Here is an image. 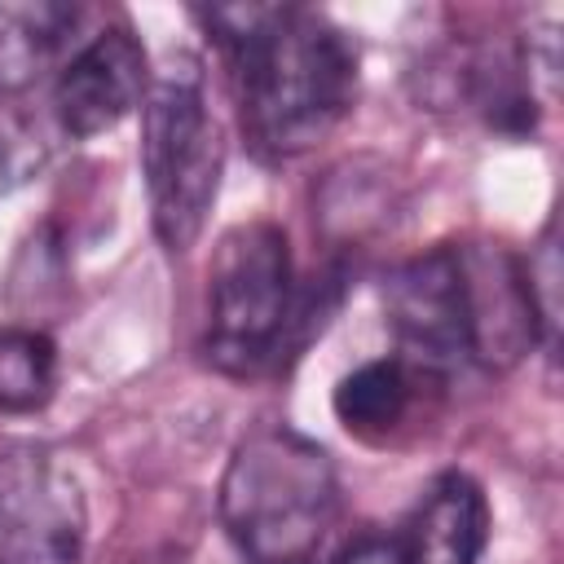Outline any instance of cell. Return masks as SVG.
<instances>
[{
    "label": "cell",
    "instance_id": "cell-1",
    "mask_svg": "<svg viewBox=\"0 0 564 564\" xmlns=\"http://www.w3.org/2000/svg\"><path fill=\"white\" fill-rule=\"evenodd\" d=\"M225 48L251 145L291 159L326 141L357 97L352 40L313 9L229 4L198 13Z\"/></svg>",
    "mask_w": 564,
    "mask_h": 564
},
{
    "label": "cell",
    "instance_id": "cell-2",
    "mask_svg": "<svg viewBox=\"0 0 564 564\" xmlns=\"http://www.w3.org/2000/svg\"><path fill=\"white\" fill-rule=\"evenodd\" d=\"M339 516L330 454L291 432H251L220 480V520L247 564H317Z\"/></svg>",
    "mask_w": 564,
    "mask_h": 564
},
{
    "label": "cell",
    "instance_id": "cell-3",
    "mask_svg": "<svg viewBox=\"0 0 564 564\" xmlns=\"http://www.w3.org/2000/svg\"><path fill=\"white\" fill-rule=\"evenodd\" d=\"M141 167L159 242L167 251H189L207 225L225 172L220 123L207 106L194 57H172L159 75H150L141 101Z\"/></svg>",
    "mask_w": 564,
    "mask_h": 564
},
{
    "label": "cell",
    "instance_id": "cell-4",
    "mask_svg": "<svg viewBox=\"0 0 564 564\" xmlns=\"http://www.w3.org/2000/svg\"><path fill=\"white\" fill-rule=\"evenodd\" d=\"M295 317L300 304L286 234L273 220L234 225L216 242L207 273V361L225 375H256L282 352Z\"/></svg>",
    "mask_w": 564,
    "mask_h": 564
},
{
    "label": "cell",
    "instance_id": "cell-5",
    "mask_svg": "<svg viewBox=\"0 0 564 564\" xmlns=\"http://www.w3.org/2000/svg\"><path fill=\"white\" fill-rule=\"evenodd\" d=\"M88 502L79 476L40 445L0 454V564H79Z\"/></svg>",
    "mask_w": 564,
    "mask_h": 564
},
{
    "label": "cell",
    "instance_id": "cell-6",
    "mask_svg": "<svg viewBox=\"0 0 564 564\" xmlns=\"http://www.w3.org/2000/svg\"><path fill=\"white\" fill-rule=\"evenodd\" d=\"M383 308L397 335V352L414 375L427 379L467 361V308L454 247H432L392 269Z\"/></svg>",
    "mask_w": 564,
    "mask_h": 564
},
{
    "label": "cell",
    "instance_id": "cell-7",
    "mask_svg": "<svg viewBox=\"0 0 564 564\" xmlns=\"http://www.w3.org/2000/svg\"><path fill=\"white\" fill-rule=\"evenodd\" d=\"M467 308V361L489 370L516 366L542 335L524 260L502 242H463L454 247Z\"/></svg>",
    "mask_w": 564,
    "mask_h": 564
},
{
    "label": "cell",
    "instance_id": "cell-8",
    "mask_svg": "<svg viewBox=\"0 0 564 564\" xmlns=\"http://www.w3.org/2000/svg\"><path fill=\"white\" fill-rule=\"evenodd\" d=\"M145 88H150L145 48L128 26H106L88 44H79V53L62 66L53 84V110L62 132L84 141L119 128L145 101Z\"/></svg>",
    "mask_w": 564,
    "mask_h": 564
},
{
    "label": "cell",
    "instance_id": "cell-9",
    "mask_svg": "<svg viewBox=\"0 0 564 564\" xmlns=\"http://www.w3.org/2000/svg\"><path fill=\"white\" fill-rule=\"evenodd\" d=\"M485 546H489V502L480 485L463 471L436 476L397 538L405 564H476Z\"/></svg>",
    "mask_w": 564,
    "mask_h": 564
},
{
    "label": "cell",
    "instance_id": "cell-10",
    "mask_svg": "<svg viewBox=\"0 0 564 564\" xmlns=\"http://www.w3.org/2000/svg\"><path fill=\"white\" fill-rule=\"evenodd\" d=\"M419 379L401 357H375V361H361L357 370H348L335 392H330V405H335V419L344 423L348 436L357 441H388L414 410V397H419Z\"/></svg>",
    "mask_w": 564,
    "mask_h": 564
},
{
    "label": "cell",
    "instance_id": "cell-11",
    "mask_svg": "<svg viewBox=\"0 0 564 564\" xmlns=\"http://www.w3.org/2000/svg\"><path fill=\"white\" fill-rule=\"evenodd\" d=\"M79 9L35 0V4H0V88L31 84L70 40Z\"/></svg>",
    "mask_w": 564,
    "mask_h": 564
},
{
    "label": "cell",
    "instance_id": "cell-12",
    "mask_svg": "<svg viewBox=\"0 0 564 564\" xmlns=\"http://www.w3.org/2000/svg\"><path fill=\"white\" fill-rule=\"evenodd\" d=\"M57 348L44 330L9 326L0 330V414H31L53 401Z\"/></svg>",
    "mask_w": 564,
    "mask_h": 564
},
{
    "label": "cell",
    "instance_id": "cell-13",
    "mask_svg": "<svg viewBox=\"0 0 564 564\" xmlns=\"http://www.w3.org/2000/svg\"><path fill=\"white\" fill-rule=\"evenodd\" d=\"M40 167H44V137H40V128L26 115L0 106V198L22 189Z\"/></svg>",
    "mask_w": 564,
    "mask_h": 564
},
{
    "label": "cell",
    "instance_id": "cell-14",
    "mask_svg": "<svg viewBox=\"0 0 564 564\" xmlns=\"http://www.w3.org/2000/svg\"><path fill=\"white\" fill-rule=\"evenodd\" d=\"M330 564H405L397 551V538H361L348 551H339Z\"/></svg>",
    "mask_w": 564,
    "mask_h": 564
}]
</instances>
